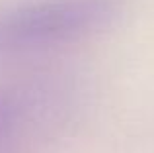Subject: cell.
<instances>
[{
    "label": "cell",
    "instance_id": "7a4b0ae2",
    "mask_svg": "<svg viewBox=\"0 0 154 153\" xmlns=\"http://www.w3.org/2000/svg\"><path fill=\"white\" fill-rule=\"evenodd\" d=\"M39 98L31 90H0V153H10L16 142L33 126Z\"/></svg>",
    "mask_w": 154,
    "mask_h": 153
},
{
    "label": "cell",
    "instance_id": "6da1fadb",
    "mask_svg": "<svg viewBox=\"0 0 154 153\" xmlns=\"http://www.w3.org/2000/svg\"><path fill=\"white\" fill-rule=\"evenodd\" d=\"M125 0H31L0 12V55L43 51L105 28Z\"/></svg>",
    "mask_w": 154,
    "mask_h": 153
}]
</instances>
